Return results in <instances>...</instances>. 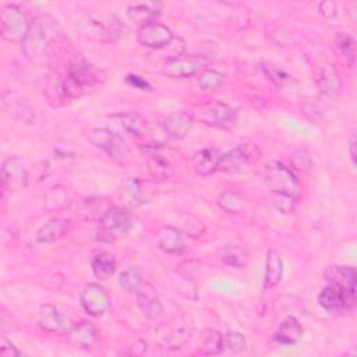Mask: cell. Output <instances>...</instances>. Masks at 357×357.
Returning a JSON list of instances; mask_svg holds the SVG:
<instances>
[{
  "label": "cell",
  "instance_id": "cell-31",
  "mask_svg": "<svg viewBox=\"0 0 357 357\" xmlns=\"http://www.w3.org/2000/svg\"><path fill=\"white\" fill-rule=\"evenodd\" d=\"M223 350V336L216 329H205L198 340V351L205 356H215Z\"/></svg>",
  "mask_w": 357,
  "mask_h": 357
},
{
  "label": "cell",
  "instance_id": "cell-37",
  "mask_svg": "<svg viewBox=\"0 0 357 357\" xmlns=\"http://www.w3.org/2000/svg\"><path fill=\"white\" fill-rule=\"evenodd\" d=\"M146 165L149 173L158 180H166L173 174V167L170 162L158 153L151 155L146 160Z\"/></svg>",
  "mask_w": 357,
  "mask_h": 357
},
{
  "label": "cell",
  "instance_id": "cell-3",
  "mask_svg": "<svg viewBox=\"0 0 357 357\" xmlns=\"http://www.w3.org/2000/svg\"><path fill=\"white\" fill-rule=\"evenodd\" d=\"M84 36L99 42H117L123 33V25L114 14L93 13L81 22Z\"/></svg>",
  "mask_w": 357,
  "mask_h": 357
},
{
  "label": "cell",
  "instance_id": "cell-47",
  "mask_svg": "<svg viewBox=\"0 0 357 357\" xmlns=\"http://www.w3.org/2000/svg\"><path fill=\"white\" fill-rule=\"evenodd\" d=\"M126 81H127L130 85H132V86H135V88H138V89H141V91H149V89H151V85H149L144 78H141V77H138V75H127V77H126Z\"/></svg>",
  "mask_w": 357,
  "mask_h": 357
},
{
  "label": "cell",
  "instance_id": "cell-27",
  "mask_svg": "<svg viewBox=\"0 0 357 357\" xmlns=\"http://www.w3.org/2000/svg\"><path fill=\"white\" fill-rule=\"evenodd\" d=\"M120 199L128 205V206H132V208H137V206H141L142 204L146 202V198L144 197L142 194V190H141V183L137 177H128L126 178L123 183H121V187H120Z\"/></svg>",
  "mask_w": 357,
  "mask_h": 357
},
{
  "label": "cell",
  "instance_id": "cell-44",
  "mask_svg": "<svg viewBox=\"0 0 357 357\" xmlns=\"http://www.w3.org/2000/svg\"><path fill=\"white\" fill-rule=\"evenodd\" d=\"M273 204L276 206V209H279L282 213H293L294 212V206H296V201L293 195H287V194H276Z\"/></svg>",
  "mask_w": 357,
  "mask_h": 357
},
{
  "label": "cell",
  "instance_id": "cell-13",
  "mask_svg": "<svg viewBox=\"0 0 357 357\" xmlns=\"http://www.w3.org/2000/svg\"><path fill=\"white\" fill-rule=\"evenodd\" d=\"M252 152L250 151V145H240L234 149L227 151L226 153H222L218 170L229 174H237L247 169L250 160L252 159Z\"/></svg>",
  "mask_w": 357,
  "mask_h": 357
},
{
  "label": "cell",
  "instance_id": "cell-46",
  "mask_svg": "<svg viewBox=\"0 0 357 357\" xmlns=\"http://www.w3.org/2000/svg\"><path fill=\"white\" fill-rule=\"evenodd\" d=\"M318 7H319V13L325 18H332L333 15H336V4L333 1H321Z\"/></svg>",
  "mask_w": 357,
  "mask_h": 357
},
{
  "label": "cell",
  "instance_id": "cell-21",
  "mask_svg": "<svg viewBox=\"0 0 357 357\" xmlns=\"http://www.w3.org/2000/svg\"><path fill=\"white\" fill-rule=\"evenodd\" d=\"M303 336V328L298 319L293 315H287L275 332V342L280 346H293L300 342Z\"/></svg>",
  "mask_w": 357,
  "mask_h": 357
},
{
  "label": "cell",
  "instance_id": "cell-16",
  "mask_svg": "<svg viewBox=\"0 0 357 357\" xmlns=\"http://www.w3.org/2000/svg\"><path fill=\"white\" fill-rule=\"evenodd\" d=\"M318 303L324 310L329 312H336L353 308L356 304V297L347 296L337 289L326 284V287H324L322 291L318 294Z\"/></svg>",
  "mask_w": 357,
  "mask_h": 357
},
{
  "label": "cell",
  "instance_id": "cell-43",
  "mask_svg": "<svg viewBox=\"0 0 357 357\" xmlns=\"http://www.w3.org/2000/svg\"><path fill=\"white\" fill-rule=\"evenodd\" d=\"M225 342L226 346L234 353H241L247 349V340L244 335L237 331H227L225 333Z\"/></svg>",
  "mask_w": 357,
  "mask_h": 357
},
{
  "label": "cell",
  "instance_id": "cell-23",
  "mask_svg": "<svg viewBox=\"0 0 357 357\" xmlns=\"http://www.w3.org/2000/svg\"><path fill=\"white\" fill-rule=\"evenodd\" d=\"M100 226L107 231L123 230L126 231L130 226V215L128 212L117 205H109L103 215L99 219Z\"/></svg>",
  "mask_w": 357,
  "mask_h": 357
},
{
  "label": "cell",
  "instance_id": "cell-19",
  "mask_svg": "<svg viewBox=\"0 0 357 357\" xmlns=\"http://www.w3.org/2000/svg\"><path fill=\"white\" fill-rule=\"evenodd\" d=\"M317 85L319 91L326 96H336L342 88V79L339 71L332 63H324L317 70Z\"/></svg>",
  "mask_w": 357,
  "mask_h": 357
},
{
  "label": "cell",
  "instance_id": "cell-34",
  "mask_svg": "<svg viewBox=\"0 0 357 357\" xmlns=\"http://www.w3.org/2000/svg\"><path fill=\"white\" fill-rule=\"evenodd\" d=\"M218 205L227 213H241L245 209V199L237 191H223L218 197Z\"/></svg>",
  "mask_w": 357,
  "mask_h": 357
},
{
  "label": "cell",
  "instance_id": "cell-28",
  "mask_svg": "<svg viewBox=\"0 0 357 357\" xmlns=\"http://www.w3.org/2000/svg\"><path fill=\"white\" fill-rule=\"evenodd\" d=\"M283 276V262L278 251L269 250L266 252L265 261V278L264 284L265 287H275L280 283Z\"/></svg>",
  "mask_w": 357,
  "mask_h": 357
},
{
  "label": "cell",
  "instance_id": "cell-45",
  "mask_svg": "<svg viewBox=\"0 0 357 357\" xmlns=\"http://www.w3.org/2000/svg\"><path fill=\"white\" fill-rule=\"evenodd\" d=\"M0 354L3 357H18L21 353L10 340L3 337L1 339V344H0Z\"/></svg>",
  "mask_w": 357,
  "mask_h": 357
},
{
  "label": "cell",
  "instance_id": "cell-9",
  "mask_svg": "<svg viewBox=\"0 0 357 357\" xmlns=\"http://www.w3.org/2000/svg\"><path fill=\"white\" fill-rule=\"evenodd\" d=\"M209 59L204 54H176L166 60L163 66V74L170 78H187L192 77Z\"/></svg>",
  "mask_w": 357,
  "mask_h": 357
},
{
  "label": "cell",
  "instance_id": "cell-41",
  "mask_svg": "<svg viewBox=\"0 0 357 357\" xmlns=\"http://www.w3.org/2000/svg\"><path fill=\"white\" fill-rule=\"evenodd\" d=\"M290 163L291 166L301 172V173H308L312 166H314V162H312V158L310 155V152L307 149H296L290 153Z\"/></svg>",
  "mask_w": 357,
  "mask_h": 357
},
{
  "label": "cell",
  "instance_id": "cell-25",
  "mask_svg": "<svg viewBox=\"0 0 357 357\" xmlns=\"http://www.w3.org/2000/svg\"><path fill=\"white\" fill-rule=\"evenodd\" d=\"M3 105H4V109L7 110V113L20 121L29 124L35 119L33 109L24 99L11 95V92H4Z\"/></svg>",
  "mask_w": 357,
  "mask_h": 357
},
{
  "label": "cell",
  "instance_id": "cell-6",
  "mask_svg": "<svg viewBox=\"0 0 357 357\" xmlns=\"http://www.w3.org/2000/svg\"><path fill=\"white\" fill-rule=\"evenodd\" d=\"M191 331L190 322L183 317H177L158 326L155 340L163 349L177 350L187 343L191 336Z\"/></svg>",
  "mask_w": 357,
  "mask_h": 357
},
{
  "label": "cell",
  "instance_id": "cell-39",
  "mask_svg": "<svg viewBox=\"0 0 357 357\" xmlns=\"http://www.w3.org/2000/svg\"><path fill=\"white\" fill-rule=\"evenodd\" d=\"M333 42H335V46L337 47V50L340 52L342 57H344L349 64H353L354 59H356L354 39L349 33L337 32L333 38Z\"/></svg>",
  "mask_w": 357,
  "mask_h": 357
},
{
  "label": "cell",
  "instance_id": "cell-38",
  "mask_svg": "<svg viewBox=\"0 0 357 357\" xmlns=\"http://www.w3.org/2000/svg\"><path fill=\"white\" fill-rule=\"evenodd\" d=\"M142 283H144V279L137 266H128L126 271H123L119 275V284L130 293H137V290L141 287Z\"/></svg>",
  "mask_w": 357,
  "mask_h": 357
},
{
  "label": "cell",
  "instance_id": "cell-42",
  "mask_svg": "<svg viewBox=\"0 0 357 357\" xmlns=\"http://www.w3.org/2000/svg\"><path fill=\"white\" fill-rule=\"evenodd\" d=\"M218 258L220 261H223L227 265L236 266V268H241L244 265V259L243 255L240 254V250L234 245H223L216 252Z\"/></svg>",
  "mask_w": 357,
  "mask_h": 357
},
{
  "label": "cell",
  "instance_id": "cell-18",
  "mask_svg": "<svg viewBox=\"0 0 357 357\" xmlns=\"http://www.w3.org/2000/svg\"><path fill=\"white\" fill-rule=\"evenodd\" d=\"M137 304L139 310L144 312V315L149 319H155L162 315L163 307L159 301V297L153 289L146 280L141 284V287L137 290Z\"/></svg>",
  "mask_w": 357,
  "mask_h": 357
},
{
  "label": "cell",
  "instance_id": "cell-48",
  "mask_svg": "<svg viewBox=\"0 0 357 357\" xmlns=\"http://www.w3.org/2000/svg\"><path fill=\"white\" fill-rule=\"evenodd\" d=\"M349 155H350L353 166H356V137L354 135L351 137L350 144H349Z\"/></svg>",
  "mask_w": 357,
  "mask_h": 357
},
{
  "label": "cell",
  "instance_id": "cell-2",
  "mask_svg": "<svg viewBox=\"0 0 357 357\" xmlns=\"http://www.w3.org/2000/svg\"><path fill=\"white\" fill-rule=\"evenodd\" d=\"M99 71L82 54H75L68 63L64 88L68 98H77L95 88L99 82Z\"/></svg>",
  "mask_w": 357,
  "mask_h": 357
},
{
  "label": "cell",
  "instance_id": "cell-8",
  "mask_svg": "<svg viewBox=\"0 0 357 357\" xmlns=\"http://www.w3.org/2000/svg\"><path fill=\"white\" fill-rule=\"evenodd\" d=\"M265 181L275 194H287L294 197L298 191L297 177L280 162H271L266 166Z\"/></svg>",
  "mask_w": 357,
  "mask_h": 357
},
{
  "label": "cell",
  "instance_id": "cell-10",
  "mask_svg": "<svg viewBox=\"0 0 357 357\" xmlns=\"http://www.w3.org/2000/svg\"><path fill=\"white\" fill-rule=\"evenodd\" d=\"M79 300L84 311L91 317H100L110 307V297L107 291L98 283L85 284Z\"/></svg>",
  "mask_w": 357,
  "mask_h": 357
},
{
  "label": "cell",
  "instance_id": "cell-7",
  "mask_svg": "<svg viewBox=\"0 0 357 357\" xmlns=\"http://www.w3.org/2000/svg\"><path fill=\"white\" fill-rule=\"evenodd\" d=\"M198 121L212 127H229L237 119V110L227 103L219 100H209L195 106L191 113Z\"/></svg>",
  "mask_w": 357,
  "mask_h": 357
},
{
  "label": "cell",
  "instance_id": "cell-15",
  "mask_svg": "<svg viewBox=\"0 0 357 357\" xmlns=\"http://www.w3.org/2000/svg\"><path fill=\"white\" fill-rule=\"evenodd\" d=\"M1 183L8 190L25 188L28 185V172L17 156L4 159L1 165Z\"/></svg>",
  "mask_w": 357,
  "mask_h": 357
},
{
  "label": "cell",
  "instance_id": "cell-14",
  "mask_svg": "<svg viewBox=\"0 0 357 357\" xmlns=\"http://www.w3.org/2000/svg\"><path fill=\"white\" fill-rule=\"evenodd\" d=\"M38 324L47 332H68L74 325L70 318L52 304H43L39 308Z\"/></svg>",
  "mask_w": 357,
  "mask_h": 357
},
{
  "label": "cell",
  "instance_id": "cell-17",
  "mask_svg": "<svg viewBox=\"0 0 357 357\" xmlns=\"http://www.w3.org/2000/svg\"><path fill=\"white\" fill-rule=\"evenodd\" d=\"M194 117L187 112H176L167 116L163 121V131L170 139H183L192 128Z\"/></svg>",
  "mask_w": 357,
  "mask_h": 357
},
{
  "label": "cell",
  "instance_id": "cell-35",
  "mask_svg": "<svg viewBox=\"0 0 357 357\" xmlns=\"http://www.w3.org/2000/svg\"><path fill=\"white\" fill-rule=\"evenodd\" d=\"M159 14L158 8L151 4H132L127 8V17L132 22L139 24L141 26L153 22V18Z\"/></svg>",
  "mask_w": 357,
  "mask_h": 357
},
{
  "label": "cell",
  "instance_id": "cell-1",
  "mask_svg": "<svg viewBox=\"0 0 357 357\" xmlns=\"http://www.w3.org/2000/svg\"><path fill=\"white\" fill-rule=\"evenodd\" d=\"M59 33V24L50 15H40L31 22L29 32L22 42V50L26 59L36 64L43 66L49 60L50 43Z\"/></svg>",
  "mask_w": 357,
  "mask_h": 357
},
{
  "label": "cell",
  "instance_id": "cell-33",
  "mask_svg": "<svg viewBox=\"0 0 357 357\" xmlns=\"http://www.w3.org/2000/svg\"><path fill=\"white\" fill-rule=\"evenodd\" d=\"M45 95L52 106H60L66 100V98H68L64 88V79L60 78L57 74H50L46 79Z\"/></svg>",
  "mask_w": 357,
  "mask_h": 357
},
{
  "label": "cell",
  "instance_id": "cell-32",
  "mask_svg": "<svg viewBox=\"0 0 357 357\" xmlns=\"http://www.w3.org/2000/svg\"><path fill=\"white\" fill-rule=\"evenodd\" d=\"M116 271V258L107 251L96 254L92 259V272L100 280H107Z\"/></svg>",
  "mask_w": 357,
  "mask_h": 357
},
{
  "label": "cell",
  "instance_id": "cell-30",
  "mask_svg": "<svg viewBox=\"0 0 357 357\" xmlns=\"http://www.w3.org/2000/svg\"><path fill=\"white\" fill-rule=\"evenodd\" d=\"M71 202L70 194L66 187L63 185H54L52 187L43 198V206L49 212H57L61 209H66Z\"/></svg>",
  "mask_w": 357,
  "mask_h": 357
},
{
  "label": "cell",
  "instance_id": "cell-26",
  "mask_svg": "<svg viewBox=\"0 0 357 357\" xmlns=\"http://www.w3.org/2000/svg\"><path fill=\"white\" fill-rule=\"evenodd\" d=\"M113 120H116V123L126 130L127 132L137 135V137H144L148 134L149 131V126L146 123V120L135 113V112H124V113H119L112 116Z\"/></svg>",
  "mask_w": 357,
  "mask_h": 357
},
{
  "label": "cell",
  "instance_id": "cell-22",
  "mask_svg": "<svg viewBox=\"0 0 357 357\" xmlns=\"http://www.w3.org/2000/svg\"><path fill=\"white\" fill-rule=\"evenodd\" d=\"M220 156L222 153L218 149H213V148L199 149L192 155V159H191L192 169L195 170L197 174L209 176L215 170H218Z\"/></svg>",
  "mask_w": 357,
  "mask_h": 357
},
{
  "label": "cell",
  "instance_id": "cell-4",
  "mask_svg": "<svg viewBox=\"0 0 357 357\" xmlns=\"http://www.w3.org/2000/svg\"><path fill=\"white\" fill-rule=\"evenodd\" d=\"M88 141L102 149L110 159H113L117 163H124L130 159V148L127 142L123 139L121 135L117 132L105 128V127H96L92 128L88 132Z\"/></svg>",
  "mask_w": 357,
  "mask_h": 357
},
{
  "label": "cell",
  "instance_id": "cell-40",
  "mask_svg": "<svg viewBox=\"0 0 357 357\" xmlns=\"http://www.w3.org/2000/svg\"><path fill=\"white\" fill-rule=\"evenodd\" d=\"M223 79H225L223 73L213 68H206L201 73L198 78V86L201 88L202 92H212L223 84Z\"/></svg>",
  "mask_w": 357,
  "mask_h": 357
},
{
  "label": "cell",
  "instance_id": "cell-5",
  "mask_svg": "<svg viewBox=\"0 0 357 357\" xmlns=\"http://www.w3.org/2000/svg\"><path fill=\"white\" fill-rule=\"evenodd\" d=\"M0 25L3 38L18 43L24 42L31 28V22L28 21L26 14L17 4H7L1 8Z\"/></svg>",
  "mask_w": 357,
  "mask_h": 357
},
{
  "label": "cell",
  "instance_id": "cell-12",
  "mask_svg": "<svg viewBox=\"0 0 357 357\" xmlns=\"http://www.w3.org/2000/svg\"><path fill=\"white\" fill-rule=\"evenodd\" d=\"M137 40L141 46L151 49H162L172 43L173 33L170 28L160 22H149L138 29Z\"/></svg>",
  "mask_w": 357,
  "mask_h": 357
},
{
  "label": "cell",
  "instance_id": "cell-20",
  "mask_svg": "<svg viewBox=\"0 0 357 357\" xmlns=\"http://www.w3.org/2000/svg\"><path fill=\"white\" fill-rule=\"evenodd\" d=\"M67 337L68 342L75 347L91 349L98 340V332L91 322L81 321L79 324H74L71 326V329L67 332Z\"/></svg>",
  "mask_w": 357,
  "mask_h": 357
},
{
  "label": "cell",
  "instance_id": "cell-24",
  "mask_svg": "<svg viewBox=\"0 0 357 357\" xmlns=\"http://www.w3.org/2000/svg\"><path fill=\"white\" fill-rule=\"evenodd\" d=\"M158 247L166 254H181L185 250V243L178 229L163 226L158 233Z\"/></svg>",
  "mask_w": 357,
  "mask_h": 357
},
{
  "label": "cell",
  "instance_id": "cell-11",
  "mask_svg": "<svg viewBox=\"0 0 357 357\" xmlns=\"http://www.w3.org/2000/svg\"><path fill=\"white\" fill-rule=\"evenodd\" d=\"M324 276L328 286H332L347 296L356 297L357 273L353 266L333 265L325 271Z\"/></svg>",
  "mask_w": 357,
  "mask_h": 357
},
{
  "label": "cell",
  "instance_id": "cell-29",
  "mask_svg": "<svg viewBox=\"0 0 357 357\" xmlns=\"http://www.w3.org/2000/svg\"><path fill=\"white\" fill-rule=\"evenodd\" d=\"M67 230H68L67 219H61V218L50 219L49 222H46L39 227V230L36 231V238L40 243H53L60 237H63L67 233Z\"/></svg>",
  "mask_w": 357,
  "mask_h": 357
},
{
  "label": "cell",
  "instance_id": "cell-36",
  "mask_svg": "<svg viewBox=\"0 0 357 357\" xmlns=\"http://www.w3.org/2000/svg\"><path fill=\"white\" fill-rule=\"evenodd\" d=\"M262 70H264V73H265V75L275 84V86H278L279 89H291L293 86H296V78L291 75V74H289V73H286L284 70H280V68H278V67H275V66H269V64H266V66H264L262 67Z\"/></svg>",
  "mask_w": 357,
  "mask_h": 357
}]
</instances>
